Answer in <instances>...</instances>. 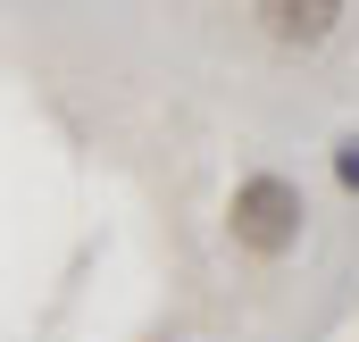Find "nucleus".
I'll return each instance as SVG.
<instances>
[{
  "mask_svg": "<svg viewBox=\"0 0 359 342\" xmlns=\"http://www.w3.org/2000/svg\"><path fill=\"white\" fill-rule=\"evenodd\" d=\"M343 17H351V0H251V25L268 34L276 50H292V59L326 50L343 34Z\"/></svg>",
  "mask_w": 359,
  "mask_h": 342,
  "instance_id": "2",
  "label": "nucleus"
},
{
  "mask_svg": "<svg viewBox=\"0 0 359 342\" xmlns=\"http://www.w3.org/2000/svg\"><path fill=\"white\" fill-rule=\"evenodd\" d=\"M301 234H309V192H301L284 167L234 175V192H226V242H234L243 259L276 267V259L301 251Z\"/></svg>",
  "mask_w": 359,
  "mask_h": 342,
  "instance_id": "1",
  "label": "nucleus"
},
{
  "mask_svg": "<svg viewBox=\"0 0 359 342\" xmlns=\"http://www.w3.org/2000/svg\"><path fill=\"white\" fill-rule=\"evenodd\" d=\"M326 167H334V192H343V200H359V134H334Z\"/></svg>",
  "mask_w": 359,
  "mask_h": 342,
  "instance_id": "3",
  "label": "nucleus"
}]
</instances>
